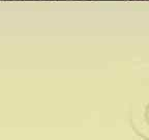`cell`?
<instances>
[{
  "label": "cell",
  "mask_w": 149,
  "mask_h": 140,
  "mask_svg": "<svg viewBox=\"0 0 149 140\" xmlns=\"http://www.w3.org/2000/svg\"><path fill=\"white\" fill-rule=\"evenodd\" d=\"M133 1H139V0H133Z\"/></svg>",
  "instance_id": "6da1fadb"
}]
</instances>
